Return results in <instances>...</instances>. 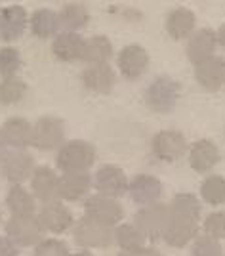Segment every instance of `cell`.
I'll use <instances>...</instances> for the list:
<instances>
[{
	"label": "cell",
	"mask_w": 225,
	"mask_h": 256,
	"mask_svg": "<svg viewBox=\"0 0 225 256\" xmlns=\"http://www.w3.org/2000/svg\"><path fill=\"white\" fill-rule=\"evenodd\" d=\"M57 168L63 174H76V172H88L96 162V148L84 142V140H71L65 142L57 150Z\"/></svg>",
	"instance_id": "obj_1"
},
{
	"label": "cell",
	"mask_w": 225,
	"mask_h": 256,
	"mask_svg": "<svg viewBox=\"0 0 225 256\" xmlns=\"http://www.w3.org/2000/svg\"><path fill=\"white\" fill-rule=\"evenodd\" d=\"M182 86L172 76H157L145 90V104L155 113H170L178 106Z\"/></svg>",
	"instance_id": "obj_2"
},
{
	"label": "cell",
	"mask_w": 225,
	"mask_h": 256,
	"mask_svg": "<svg viewBox=\"0 0 225 256\" xmlns=\"http://www.w3.org/2000/svg\"><path fill=\"white\" fill-rule=\"evenodd\" d=\"M136 228L140 230L145 239L157 241L166 234V228L170 224V208L168 204L155 203L141 206L136 214Z\"/></svg>",
	"instance_id": "obj_3"
},
{
	"label": "cell",
	"mask_w": 225,
	"mask_h": 256,
	"mask_svg": "<svg viewBox=\"0 0 225 256\" xmlns=\"http://www.w3.org/2000/svg\"><path fill=\"white\" fill-rule=\"evenodd\" d=\"M34 168V157L27 150H8L0 159V172L11 186H23Z\"/></svg>",
	"instance_id": "obj_4"
},
{
	"label": "cell",
	"mask_w": 225,
	"mask_h": 256,
	"mask_svg": "<svg viewBox=\"0 0 225 256\" xmlns=\"http://www.w3.org/2000/svg\"><path fill=\"white\" fill-rule=\"evenodd\" d=\"M65 144V124L57 117H40L32 124L31 146L40 151L59 150Z\"/></svg>",
	"instance_id": "obj_5"
},
{
	"label": "cell",
	"mask_w": 225,
	"mask_h": 256,
	"mask_svg": "<svg viewBox=\"0 0 225 256\" xmlns=\"http://www.w3.org/2000/svg\"><path fill=\"white\" fill-rule=\"evenodd\" d=\"M42 228L36 214L31 216H10L6 222V237L17 246H36L42 241Z\"/></svg>",
	"instance_id": "obj_6"
},
{
	"label": "cell",
	"mask_w": 225,
	"mask_h": 256,
	"mask_svg": "<svg viewBox=\"0 0 225 256\" xmlns=\"http://www.w3.org/2000/svg\"><path fill=\"white\" fill-rule=\"evenodd\" d=\"M84 216L94 220L97 224L109 226V228H117L118 222L122 220L124 210L118 204L117 199L103 197V195H90L84 201Z\"/></svg>",
	"instance_id": "obj_7"
},
{
	"label": "cell",
	"mask_w": 225,
	"mask_h": 256,
	"mask_svg": "<svg viewBox=\"0 0 225 256\" xmlns=\"http://www.w3.org/2000/svg\"><path fill=\"white\" fill-rule=\"evenodd\" d=\"M75 241L82 248H105L115 241V228L82 218L75 224Z\"/></svg>",
	"instance_id": "obj_8"
},
{
	"label": "cell",
	"mask_w": 225,
	"mask_h": 256,
	"mask_svg": "<svg viewBox=\"0 0 225 256\" xmlns=\"http://www.w3.org/2000/svg\"><path fill=\"white\" fill-rule=\"evenodd\" d=\"M92 188L97 192V195L118 199L128 192V178L122 168H118L115 164H103L94 174Z\"/></svg>",
	"instance_id": "obj_9"
},
{
	"label": "cell",
	"mask_w": 225,
	"mask_h": 256,
	"mask_svg": "<svg viewBox=\"0 0 225 256\" xmlns=\"http://www.w3.org/2000/svg\"><path fill=\"white\" fill-rule=\"evenodd\" d=\"M36 218H38V224H40L44 234H63L67 230H71V226L75 224L73 212L59 199L52 201V203L40 204V210L36 214Z\"/></svg>",
	"instance_id": "obj_10"
},
{
	"label": "cell",
	"mask_w": 225,
	"mask_h": 256,
	"mask_svg": "<svg viewBox=\"0 0 225 256\" xmlns=\"http://www.w3.org/2000/svg\"><path fill=\"white\" fill-rule=\"evenodd\" d=\"M187 151V140L178 130H161L153 138V153L155 157L166 162L178 160Z\"/></svg>",
	"instance_id": "obj_11"
},
{
	"label": "cell",
	"mask_w": 225,
	"mask_h": 256,
	"mask_svg": "<svg viewBox=\"0 0 225 256\" xmlns=\"http://www.w3.org/2000/svg\"><path fill=\"white\" fill-rule=\"evenodd\" d=\"M29 27V14L19 4H11L0 10V38L4 42H11L23 36Z\"/></svg>",
	"instance_id": "obj_12"
},
{
	"label": "cell",
	"mask_w": 225,
	"mask_h": 256,
	"mask_svg": "<svg viewBox=\"0 0 225 256\" xmlns=\"http://www.w3.org/2000/svg\"><path fill=\"white\" fill-rule=\"evenodd\" d=\"M31 180V190L32 197L38 203H52L57 201V190H59V176L55 174V170H52L50 166H36Z\"/></svg>",
	"instance_id": "obj_13"
},
{
	"label": "cell",
	"mask_w": 225,
	"mask_h": 256,
	"mask_svg": "<svg viewBox=\"0 0 225 256\" xmlns=\"http://www.w3.org/2000/svg\"><path fill=\"white\" fill-rule=\"evenodd\" d=\"M117 64L126 78H140L149 67V54L140 44H128L118 52Z\"/></svg>",
	"instance_id": "obj_14"
},
{
	"label": "cell",
	"mask_w": 225,
	"mask_h": 256,
	"mask_svg": "<svg viewBox=\"0 0 225 256\" xmlns=\"http://www.w3.org/2000/svg\"><path fill=\"white\" fill-rule=\"evenodd\" d=\"M86 38L78 32L61 31L54 36L52 44V52L59 62L65 64H73V62H82V54H84Z\"/></svg>",
	"instance_id": "obj_15"
},
{
	"label": "cell",
	"mask_w": 225,
	"mask_h": 256,
	"mask_svg": "<svg viewBox=\"0 0 225 256\" xmlns=\"http://www.w3.org/2000/svg\"><path fill=\"white\" fill-rule=\"evenodd\" d=\"M128 193L134 203L143 206L155 204L162 197V184L151 174H138L134 180L128 182Z\"/></svg>",
	"instance_id": "obj_16"
},
{
	"label": "cell",
	"mask_w": 225,
	"mask_h": 256,
	"mask_svg": "<svg viewBox=\"0 0 225 256\" xmlns=\"http://www.w3.org/2000/svg\"><path fill=\"white\" fill-rule=\"evenodd\" d=\"M8 150H27L31 146L32 124L23 117H10L0 126Z\"/></svg>",
	"instance_id": "obj_17"
},
{
	"label": "cell",
	"mask_w": 225,
	"mask_h": 256,
	"mask_svg": "<svg viewBox=\"0 0 225 256\" xmlns=\"http://www.w3.org/2000/svg\"><path fill=\"white\" fill-rule=\"evenodd\" d=\"M195 78L204 90L218 92L225 82V60L214 56L203 64L195 65Z\"/></svg>",
	"instance_id": "obj_18"
},
{
	"label": "cell",
	"mask_w": 225,
	"mask_h": 256,
	"mask_svg": "<svg viewBox=\"0 0 225 256\" xmlns=\"http://www.w3.org/2000/svg\"><path fill=\"white\" fill-rule=\"evenodd\" d=\"M216 46H218L216 31H212V29H199L187 40V58L195 65L203 64L206 60L214 58Z\"/></svg>",
	"instance_id": "obj_19"
},
{
	"label": "cell",
	"mask_w": 225,
	"mask_h": 256,
	"mask_svg": "<svg viewBox=\"0 0 225 256\" xmlns=\"http://www.w3.org/2000/svg\"><path fill=\"white\" fill-rule=\"evenodd\" d=\"M92 190V176L88 172H76V174H61L59 176V190L57 197L59 201H80Z\"/></svg>",
	"instance_id": "obj_20"
},
{
	"label": "cell",
	"mask_w": 225,
	"mask_h": 256,
	"mask_svg": "<svg viewBox=\"0 0 225 256\" xmlns=\"http://www.w3.org/2000/svg\"><path fill=\"white\" fill-rule=\"evenodd\" d=\"M115 82H117V76L109 64L88 65L82 71V84L96 94H109L115 88Z\"/></svg>",
	"instance_id": "obj_21"
},
{
	"label": "cell",
	"mask_w": 225,
	"mask_h": 256,
	"mask_svg": "<svg viewBox=\"0 0 225 256\" xmlns=\"http://www.w3.org/2000/svg\"><path fill=\"white\" fill-rule=\"evenodd\" d=\"M220 160V150L210 140H199L189 150V164L191 168L201 174H206L214 168Z\"/></svg>",
	"instance_id": "obj_22"
},
{
	"label": "cell",
	"mask_w": 225,
	"mask_h": 256,
	"mask_svg": "<svg viewBox=\"0 0 225 256\" xmlns=\"http://www.w3.org/2000/svg\"><path fill=\"white\" fill-rule=\"evenodd\" d=\"M199 232V222L193 220H187V218H180V216H172L170 214V224L166 228V234H164V241L170 246H185L189 245L197 237Z\"/></svg>",
	"instance_id": "obj_23"
},
{
	"label": "cell",
	"mask_w": 225,
	"mask_h": 256,
	"mask_svg": "<svg viewBox=\"0 0 225 256\" xmlns=\"http://www.w3.org/2000/svg\"><path fill=\"white\" fill-rule=\"evenodd\" d=\"M29 29L38 38H52L57 32H61L59 16L50 8H38L29 16Z\"/></svg>",
	"instance_id": "obj_24"
},
{
	"label": "cell",
	"mask_w": 225,
	"mask_h": 256,
	"mask_svg": "<svg viewBox=\"0 0 225 256\" xmlns=\"http://www.w3.org/2000/svg\"><path fill=\"white\" fill-rule=\"evenodd\" d=\"M6 206L11 216L36 214V199L25 186H10V190L6 193Z\"/></svg>",
	"instance_id": "obj_25"
},
{
	"label": "cell",
	"mask_w": 225,
	"mask_h": 256,
	"mask_svg": "<svg viewBox=\"0 0 225 256\" xmlns=\"http://www.w3.org/2000/svg\"><path fill=\"white\" fill-rule=\"evenodd\" d=\"M57 16H59L61 29L69 32H78L80 29H84L86 25H88V22H90V12L80 2H69V4H65L63 8L57 12Z\"/></svg>",
	"instance_id": "obj_26"
},
{
	"label": "cell",
	"mask_w": 225,
	"mask_h": 256,
	"mask_svg": "<svg viewBox=\"0 0 225 256\" xmlns=\"http://www.w3.org/2000/svg\"><path fill=\"white\" fill-rule=\"evenodd\" d=\"M195 23L197 18L193 12L187 8H176L166 18V31L172 38H185L195 32Z\"/></svg>",
	"instance_id": "obj_27"
},
{
	"label": "cell",
	"mask_w": 225,
	"mask_h": 256,
	"mask_svg": "<svg viewBox=\"0 0 225 256\" xmlns=\"http://www.w3.org/2000/svg\"><path fill=\"white\" fill-rule=\"evenodd\" d=\"M111 58H113V44L107 36L97 34L86 40L82 62H86L88 65H103L109 64Z\"/></svg>",
	"instance_id": "obj_28"
},
{
	"label": "cell",
	"mask_w": 225,
	"mask_h": 256,
	"mask_svg": "<svg viewBox=\"0 0 225 256\" xmlns=\"http://www.w3.org/2000/svg\"><path fill=\"white\" fill-rule=\"evenodd\" d=\"M168 208H170L172 216L187 218V220H193V222H199V218H201V203L191 193H178V195H174V199L168 204Z\"/></svg>",
	"instance_id": "obj_29"
},
{
	"label": "cell",
	"mask_w": 225,
	"mask_h": 256,
	"mask_svg": "<svg viewBox=\"0 0 225 256\" xmlns=\"http://www.w3.org/2000/svg\"><path fill=\"white\" fill-rule=\"evenodd\" d=\"M115 241L122 250H138L145 246V237L136 224H118L115 228Z\"/></svg>",
	"instance_id": "obj_30"
},
{
	"label": "cell",
	"mask_w": 225,
	"mask_h": 256,
	"mask_svg": "<svg viewBox=\"0 0 225 256\" xmlns=\"http://www.w3.org/2000/svg\"><path fill=\"white\" fill-rule=\"evenodd\" d=\"M27 94V82L19 76H10L0 80V104L13 106L19 104Z\"/></svg>",
	"instance_id": "obj_31"
},
{
	"label": "cell",
	"mask_w": 225,
	"mask_h": 256,
	"mask_svg": "<svg viewBox=\"0 0 225 256\" xmlns=\"http://www.w3.org/2000/svg\"><path fill=\"white\" fill-rule=\"evenodd\" d=\"M201 195L208 204L225 203V178L224 176H208L201 186Z\"/></svg>",
	"instance_id": "obj_32"
},
{
	"label": "cell",
	"mask_w": 225,
	"mask_h": 256,
	"mask_svg": "<svg viewBox=\"0 0 225 256\" xmlns=\"http://www.w3.org/2000/svg\"><path fill=\"white\" fill-rule=\"evenodd\" d=\"M21 69V54L13 46H2L0 48V78L17 76Z\"/></svg>",
	"instance_id": "obj_33"
},
{
	"label": "cell",
	"mask_w": 225,
	"mask_h": 256,
	"mask_svg": "<svg viewBox=\"0 0 225 256\" xmlns=\"http://www.w3.org/2000/svg\"><path fill=\"white\" fill-rule=\"evenodd\" d=\"M191 256H222V245L210 235H201L195 239Z\"/></svg>",
	"instance_id": "obj_34"
},
{
	"label": "cell",
	"mask_w": 225,
	"mask_h": 256,
	"mask_svg": "<svg viewBox=\"0 0 225 256\" xmlns=\"http://www.w3.org/2000/svg\"><path fill=\"white\" fill-rule=\"evenodd\" d=\"M204 235H210L214 239H225V210H216L208 214L203 224Z\"/></svg>",
	"instance_id": "obj_35"
},
{
	"label": "cell",
	"mask_w": 225,
	"mask_h": 256,
	"mask_svg": "<svg viewBox=\"0 0 225 256\" xmlns=\"http://www.w3.org/2000/svg\"><path fill=\"white\" fill-rule=\"evenodd\" d=\"M34 256H71L69 246L59 239H42L34 246Z\"/></svg>",
	"instance_id": "obj_36"
},
{
	"label": "cell",
	"mask_w": 225,
	"mask_h": 256,
	"mask_svg": "<svg viewBox=\"0 0 225 256\" xmlns=\"http://www.w3.org/2000/svg\"><path fill=\"white\" fill-rule=\"evenodd\" d=\"M0 256H19V246L6 235H0Z\"/></svg>",
	"instance_id": "obj_37"
},
{
	"label": "cell",
	"mask_w": 225,
	"mask_h": 256,
	"mask_svg": "<svg viewBox=\"0 0 225 256\" xmlns=\"http://www.w3.org/2000/svg\"><path fill=\"white\" fill-rule=\"evenodd\" d=\"M117 256H161V254H159L155 248L143 246V248H138V250H122V252Z\"/></svg>",
	"instance_id": "obj_38"
},
{
	"label": "cell",
	"mask_w": 225,
	"mask_h": 256,
	"mask_svg": "<svg viewBox=\"0 0 225 256\" xmlns=\"http://www.w3.org/2000/svg\"><path fill=\"white\" fill-rule=\"evenodd\" d=\"M216 38H218V44L222 46V48H225V23L218 29V32H216Z\"/></svg>",
	"instance_id": "obj_39"
},
{
	"label": "cell",
	"mask_w": 225,
	"mask_h": 256,
	"mask_svg": "<svg viewBox=\"0 0 225 256\" xmlns=\"http://www.w3.org/2000/svg\"><path fill=\"white\" fill-rule=\"evenodd\" d=\"M8 151V146H6V142L2 138V132H0V159H2V155Z\"/></svg>",
	"instance_id": "obj_40"
},
{
	"label": "cell",
	"mask_w": 225,
	"mask_h": 256,
	"mask_svg": "<svg viewBox=\"0 0 225 256\" xmlns=\"http://www.w3.org/2000/svg\"><path fill=\"white\" fill-rule=\"evenodd\" d=\"M71 256H94V254L88 252V250H80V252H75V254H71Z\"/></svg>",
	"instance_id": "obj_41"
},
{
	"label": "cell",
	"mask_w": 225,
	"mask_h": 256,
	"mask_svg": "<svg viewBox=\"0 0 225 256\" xmlns=\"http://www.w3.org/2000/svg\"><path fill=\"white\" fill-rule=\"evenodd\" d=\"M0 218H2V212H0Z\"/></svg>",
	"instance_id": "obj_42"
},
{
	"label": "cell",
	"mask_w": 225,
	"mask_h": 256,
	"mask_svg": "<svg viewBox=\"0 0 225 256\" xmlns=\"http://www.w3.org/2000/svg\"><path fill=\"white\" fill-rule=\"evenodd\" d=\"M224 84H225V82H224Z\"/></svg>",
	"instance_id": "obj_43"
}]
</instances>
